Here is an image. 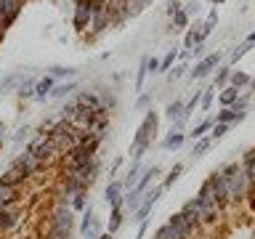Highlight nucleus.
<instances>
[{"label": "nucleus", "mask_w": 255, "mask_h": 239, "mask_svg": "<svg viewBox=\"0 0 255 239\" xmlns=\"http://www.w3.org/2000/svg\"><path fill=\"white\" fill-rule=\"evenodd\" d=\"M21 202V191L13 186H0V207H11Z\"/></svg>", "instance_id": "nucleus-11"}, {"label": "nucleus", "mask_w": 255, "mask_h": 239, "mask_svg": "<svg viewBox=\"0 0 255 239\" xmlns=\"http://www.w3.org/2000/svg\"><path fill=\"white\" fill-rule=\"evenodd\" d=\"M3 35H5V27H3V21H0V40H3Z\"/></svg>", "instance_id": "nucleus-42"}, {"label": "nucleus", "mask_w": 255, "mask_h": 239, "mask_svg": "<svg viewBox=\"0 0 255 239\" xmlns=\"http://www.w3.org/2000/svg\"><path fill=\"white\" fill-rule=\"evenodd\" d=\"M123 181H109V186H107V191H104V199H107V205H112V207H123V199H125V194H123Z\"/></svg>", "instance_id": "nucleus-7"}, {"label": "nucleus", "mask_w": 255, "mask_h": 239, "mask_svg": "<svg viewBox=\"0 0 255 239\" xmlns=\"http://www.w3.org/2000/svg\"><path fill=\"white\" fill-rule=\"evenodd\" d=\"M186 21H189V13H186V11H178V13H173V24H175V29L186 27Z\"/></svg>", "instance_id": "nucleus-30"}, {"label": "nucleus", "mask_w": 255, "mask_h": 239, "mask_svg": "<svg viewBox=\"0 0 255 239\" xmlns=\"http://www.w3.org/2000/svg\"><path fill=\"white\" fill-rule=\"evenodd\" d=\"M3 133H5V125H0V141H3Z\"/></svg>", "instance_id": "nucleus-44"}, {"label": "nucleus", "mask_w": 255, "mask_h": 239, "mask_svg": "<svg viewBox=\"0 0 255 239\" xmlns=\"http://www.w3.org/2000/svg\"><path fill=\"white\" fill-rule=\"evenodd\" d=\"M229 75H231V72H229V67H221V72L215 75V85H223V83L229 80Z\"/></svg>", "instance_id": "nucleus-33"}, {"label": "nucleus", "mask_w": 255, "mask_h": 239, "mask_svg": "<svg viewBox=\"0 0 255 239\" xmlns=\"http://www.w3.org/2000/svg\"><path fill=\"white\" fill-rule=\"evenodd\" d=\"M141 199H143V194H141V191H135V189H133L130 194H125L123 205L128 207V210H133V213H135V210H138V205H141Z\"/></svg>", "instance_id": "nucleus-18"}, {"label": "nucleus", "mask_w": 255, "mask_h": 239, "mask_svg": "<svg viewBox=\"0 0 255 239\" xmlns=\"http://www.w3.org/2000/svg\"><path fill=\"white\" fill-rule=\"evenodd\" d=\"M245 191H247V178H245V173L237 170L234 175H229V194H231V199L245 197Z\"/></svg>", "instance_id": "nucleus-8"}, {"label": "nucleus", "mask_w": 255, "mask_h": 239, "mask_svg": "<svg viewBox=\"0 0 255 239\" xmlns=\"http://www.w3.org/2000/svg\"><path fill=\"white\" fill-rule=\"evenodd\" d=\"M51 91H53V77L51 75L43 77L40 83H35V99H45V96H51Z\"/></svg>", "instance_id": "nucleus-14"}, {"label": "nucleus", "mask_w": 255, "mask_h": 239, "mask_svg": "<svg viewBox=\"0 0 255 239\" xmlns=\"http://www.w3.org/2000/svg\"><path fill=\"white\" fill-rule=\"evenodd\" d=\"M19 96H21V99H29V96H35V80H32V77L24 80V83L19 85Z\"/></svg>", "instance_id": "nucleus-26"}, {"label": "nucleus", "mask_w": 255, "mask_h": 239, "mask_svg": "<svg viewBox=\"0 0 255 239\" xmlns=\"http://www.w3.org/2000/svg\"><path fill=\"white\" fill-rule=\"evenodd\" d=\"M138 175H141V159H133L130 170H128L125 181H123V189H130V186H135V183H138Z\"/></svg>", "instance_id": "nucleus-12"}, {"label": "nucleus", "mask_w": 255, "mask_h": 239, "mask_svg": "<svg viewBox=\"0 0 255 239\" xmlns=\"http://www.w3.org/2000/svg\"><path fill=\"white\" fill-rule=\"evenodd\" d=\"M75 101H77V104H85V107H91V109H99V107H101V99H99L96 93H91V91H83Z\"/></svg>", "instance_id": "nucleus-15"}, {"label": "nucleus", "mask_w": 255, "mask_h": 239, "mask_svg": "<svg viewBox=\"0 0 255 239\" xmlns=\"http://www.w3.org/2000/svg\"><path fill=\"white\" fill-rule=\"evenodd\" d=\"M51 226L72 231V226H75V210H72V207H64V205H59V207L53 210V215H51Z\"/></svg>", "instance_id": "nucleus-4"}, {"label": "nucleus", "mask_w": 255, "mask_h": 239, "mask_svg": "<svg viewBox=\"0 0 255 239\" xmlns=\"http://www.w3.org/2000/svg\"><path fill=\"white\" fill-rule=\"evenodd\" d=\"M85 205H88V191H77V194L69 197V207H72V210H85Z\"/></svg>", "instance_id": "nucleus-19"}, {"label": "nucleus", "mask_w": 255, "mask_h": 239, "mask_svg": "<svg viewBox=\"0 0 255 239\" xmlns=\"http://www.w3.org/2000/svg\"><path fill=\"white\" fill-rule=\"evenodd\" d=\"M151 207H154V202H151V199H146V197H143L141 199V205H138V210H135V221H146L149 218V213H151Z\"/></svg>", "instance_id": "nucleus-20"}, {"label": "nucleus", "mask_w": 255, "mask_h": 239, "mask_svg": "<svg viewBox=\"0 0 255 239\" xmlns=\"http://www.w3.org/2000/svg\"><path fill=\"white\" fill-rule=\"evenodd\" d=\"M149 104H151V96H141L138 99V107H149Z\"/></svg>", "instance_id": "nucleus-40"}, {"label": "nucleus", "mask_w": 255, "mask_h": 239, "mask_svg": "<svg viewBox=\"0 0 255 239\" xmlns=\"http://www.w3.org/2000/svg\"><path fill=\"white\" fill-rule=\"evenodd\" d=\"M27 133H29V125H21L19 130H16V135H13V141H21V138H24V135H27Z\"/></svg>", "instance_id": "nucleus-38"}, {"label": "nucleus", "mask_w": 255, "mask_h": 239, "mask_svg": "<svg viewBox=\"0 0 255 239\" xmlns=\"http://www.w3.org/2000/svg\"><path fill=\"white\" fill-rule=\"evenodd\" d=\"M183 75V67H178V69H173V75H170V80H175V77H181Z\"/></svg>", "instance_id": "nucleus-41"}, {"label": "nucleus", "mask_w": 255, "mask_h": 239, "mask_svg": "<svg viewBox=\"0 0 255 239\" xmlns=\"http://www.w3.org/2000/svg\"><path fill=\"white\" fill-rule=\"evenodd\" d=\"M226 133H229V125H223V122H215V125H213V138H215V141L223 138Z\"/></svg>", "instance_id": "nucleus-31"}, {"label": "nucleus", "mask_w": 255, "mask_h": 239, "mask_svg": "<svg viewBox=\"0 0 255 239\" xmlns=\"http://www.w3.org/2000/svg\"><path fill=\"white\" fill-rule=\"evenodd\" d=\"M72 91H77V83H64V85H53L51 96H53V99H64V96H69Z\"/></svg>", "instance_id": "nucleus-21"}, {"label": "nucleus", "mask_w": 255, "mask_h": 239, "mask_svg": "<svg viewBox=\"0 0 255 239\" xmlns=\"http://www.w3.org/2000/svg\"><path fill=\"white\" fill-rule=\"evenodd\" d=\"M181 112H183V104H181V101H173V104H167L165 115H167V120H170V122H175V120L181 117Z\"/></svg>", "instance_id": "nucleus-24"}, {"label": "nucleus", "mask_w": 255, "mask_h": 239, "mask_svg": "<svg viewBox=\"0 0 255 239\" xmlns=\"http://www.w3.org/2000/svg\"><path fill=\"white\" fill-rule=\"evenodd\" d=\"M183 173V165H173V170L165 175V183H162V189H170L175 181H178V175Z\"/></svg>", "instance_id": "nucleus-25"}, {"label": "nucleus", "mask_w": 255, "mask_h": 239, "mask_svg": "<svg viewBox=\"0 0 255 239\" xmlns=\"http://www.w3.org/2000/svg\"><path fill=\"white\" fill-rule=\"evenodd\" d=\"M27 178H32V175L27 173V167H24L19 159H16V162L8 167L3 175H0V186H13V189H19Z\"/></svg>", "instance_id": "nucleus-2"}, {"label": "nucleus", "mask_w": 255, "mask_h": 239, "mask_svg": "<svg viewBox=\"0 0 255 239\" xmlns=\"http://www.w3.org/2000/svg\"><path fill=\"white\" fill-rule=\"evenodd\" d=\"M99 239H112V234H101Z\"/></svg>", "instance_id": "nucleus-45"}, {"label": "nucleus", "mask_w": 255, "mask_h": 239, "mask_svg": "<svg viewBox=\"0 0 255 239\" xmlns=\"http://www.w3.org/2000/svg\"><path fill=\"white\" fill-rule=\"evenodd\" d=\"M19 213H21V202L11 207H0V234H8L19 223Z\"/></svg>", "instance_id": "nucleus-5"}, {"label": "nucleus", "mask_w": 255, "mask_h": 239, "mask_svg": "<svg viewBox=\"0 0 255 239\" xmlns=\"http://www.w3.org/2000/svg\"><path fill=\"white\" fill-rule=\"evenodd\" d=\"M245 85H250V77H247L245 72H237V75L231 77V88H237V91H242Z\"/></svg>", "instance_id": "nucleus-29"}, {"label": "nucleus", "mask_w": 255, "mask_h": 239, "mask_svg": "<svg viewBox=\"0 0 255 239\" xmlns=\"http://www.w3.org/2000/svg\"><path fill=\"white\" fill-rule=\"evenodd\" d=\"M213 125H215V120H202V122H199V125H197V127H194V130H191L189 135H191V138H197V141H199V138H205V133L210 130Z\"/></svg>", "instance_id": "nucleus-23"}, {"label": "nucleus", "mask_w": 255, "mask_h": 239, "mask_svg": "<svg viewBox=\"0 0 255 239\" xmlns=\"http://www.w3.org/2000/svg\"><path fill=\"white\" fill-rule=\"evenodd\" d=\"M237 99H239V91H237V88H226V91L221 93V104H223V107H231Z\"/></svg>", "instance_id": "nucleus-27"}, {"label": "nucleus", "mask_w": 255, "mask_h": 239, "mask_svg": "<svg viewBox=\"0 0 255 239\" xmlns=\"http://www.w3.org/2000/svg\"><path fill=\"white\" fill-rule=\"evenodd\" d=\"M181 11V0H170V3H167V13H178Z\"/></svg>", "instance_id": "nucleus-37"}, {"label": "nucleus", "mask_w": 255, "mask_h": 239, "mask_svg": "<svg viewBox=\"0 0 255 239\" xmlns=\"http://www.w3.org/2000/svg\"><path fill=\"white\" fill-rule=\"evenodd\" d=\"M213 91H215V88H210V91H207V93L202 96V99H199V104H202V109L210 107V101H213Z\"/></svg>", "instance_id": "nucleus-35"}, {"label": "nucleus", "mask_w": 255, "mask_h": 239, "mask_svg": "<svg viewBox=\"0 0 255 239\" xmlns=\"http://www.w3.org/2000/svg\"><path fill=\"white\" fill-rule=\"evenodd\" d=\"M210 143H213L210 138H199V141L194 143V149H191V157H194V159H197V157H202L205 151L210 149Z\"/></svg>", "instance_id": "nucleus-28"}, {"label": "nucleus", "mask_w": 255, "mask_h": 239, "mask_svg": "<svg viewBox=\"0 0 255 239\" xmlns=\"http://www.w3.org/2000/svg\"><path fill=\"white\" fill-rule=\"evenodd\" d=\"M91 21H93L91 5H75V19H72V24L77 29H85V27H91Z\"/></svg>", "instance_id": "nucleus-10"}, {"label": "nucleus", "mask_w": 255, "mask_h": 239, "mask_svg": "<svg viewBox=\"0 0 255 239\" xmlns=\"http://www.w3.org/2000/svg\"><path fill=\"white\" fill-rule=\"evenodd\" d=\"M173 59H175V53L170 51L162 61H159V72H167V69H170V67H173Z\"/></svg>", "instance_id": "nucleus-32"}, {"label": "nucleus", "mask_w": 255, "mask_h": 239, "mask_svg": "<svg viewBox=\"0 0 255 239\" xmlns=\"http://www.w3.org/2000/svg\"><path fill=\"white\" fill-rule=\"evenodd\" d=\"M183 138H186V133H181V130H170V135L162 141V146L165 149H178L181 143H183Z\"/></svg>", "instance_id": "nucleus-16"}, {"label": "nucleus", "mask_w": 255, "mask_h": 239, "mask_svg": "<svg viewBox=\"0 0 255 239\" xmlns=\"http://www.w3.org/2000/svg\"><path fill=\"white\" fill-rule=\"evenodd\" d=\"M247 48H250V43H242V45H239L237 51H234V56H231V59H234V61H237V59H242V56L247 53Z\"/></svg>", "instance_id": "nucleus-36"}, {"label": "nucleus", "mask_w": 255, "mask_h": 239, "mask_svg": "<svg viewBox=\"0 0 255 239\" xmlns=\"http://www.w3.org/2000/svg\"><path fill=\"white\" fill-rule=\"evenodd\" d=\"M167 226L173 229V239H191V237H194V231H197V229L191 226V223H189V221L181 215V210L170 215V221H167Z\"/></svg>", "instance_id": "nucleus-3"}, {"label": "nucleus", "mask_w": 255, "mask_h": 239, "mask_svg": "<svg viewBox=\"0 0 255 239\" xmlns=\"http://www.w3.org/2000/svg\"><path fill=\"white\" fill-rule=\"evenodd\" d=\"M154 175H159V165H151V167H146V170H143V175H141V181L135 183V191H146V186H149V181L154 178Z\"/></svg>", "instance_id": "nucleus-13"}, {"label": "nucleus", "mask_w": 255, "mask_h": 239, "mask_svg": "<svg viewBox=\"0 0 255 239\" xmlns=\"http://www.w3.org/2000/svg\"><path fill=\"white\" fill-rule=\"evenodd\" d=\"M64 75H75V69H64V67H53L51 77H64Z\"/></svg>", "instance_id": "nucleus-34"}, {"label": "nucleus", "mask_w": 255, "mask_h": 239, "mask_svg": "<svg viewBox=\"0 0 255 239\" xmlns=\"http://www.w3.org/2000/svg\"><path fill=\"white\" fill-rule=\"evenodd\" d=\"M247 43H255V32H250V37H247Z\"/></svg>", "instance_id": "nucleus-43"}, {"label": "nucleus", "mask_w": 255, "mask_h": 239, "mask_svg": "<svg viewBox=\"0 0 255 239\" xmlns=\"http://www.w3.org/2000/svg\"><path fill=\"white\" fill-rule=\"evenodd\" d=\"M146 72H159V61L157 59H146Z\"/></svg>", "instance_id": "nucleus-39"}, {"label": "nucleus", "mask_w": 255, "mask_h": 239, "mask_svg": "<svg viewBox=\"0 0 255 239\" xmlns=\"http://www.w3.org/2000/svg\"><path fill=\"white\" fill-rule=\"evenodd\" d=\"M237 115H239V112H234L231 107H226V109H221L218 115H215V122H223V125H229V122H237Z\"/></svg>", "instance_id": "nucleus-22"}, {"label": "nucleus", "mask_w": 255, "mask_h": 239, "mask_svg": "<svg viewBox=\"0 0 255 239\" xmlns=\"http://www.w3.org/2000/svg\"><path fill=\"white\" fill-rule=\"evenodd\" d=\"M250 83H253V91H255V80H250Z\"/></svg>", "instance_id": "nucleus-46"}, {"label": "nucleus", "mask_w": 255, "mask_h": 239, "mask_svg": "<svg viewBox=\"0 0 255 239\" xmlns=\"http://www.w3.org/2000/svg\"><path fill=\"white\" fill-rule=\"evenodd\" d=\"M218 61H221V53H210L207 59H202V61H199L194 69H191V77L199 80V77L210 75V69H213V67H218Z\"/></svg>", "instance_id": "nucleus-9"}, {"label": "nucleus", "mask_w": 255, "mask_h": 239, "mask_svg": "<svg viewBox=\"0 0 255 239\" xmlns=\"http://www.w3.org/2000/svg\"><path fill=\"white\" fill-rule=\"evenodd\" d=\"M19 11H21V0H0V21H3L5 29L13 24Z\"/></svg>", "instance_id": "nucleus-6"}, {"label": "nucleus", "mask_w": 255, "mask_h": 239, "mask_svg": "<svg viewBox=\"0 0 255 239\" xmlns=\"http://www.w3.org/2000/svg\"><path fill=\"white\" fill-rule=\"evenodd\" d=\"M120 226H123V207H112V215H109V231H107V234H115Z\"/></svg>", "instance_id": "nucleus-17"}, {"label": "nucleus", "mask_w": 255, "mask_h": 239, "mask_svg": "<svg viewBox=\"0 0 255 239\" xmlns=\"http://www.w3.org/2000/svg\"><path fill=\"white\" fill-rule=\"evenodd\" d=\"M154 130H157V115H154V112H149V115L143 117V122H141V127H138V133H135V141H133V159H141V157H143V151L151 146Z\"/></svg>", "instance_id": "nucleus-1"}]
</instances>
